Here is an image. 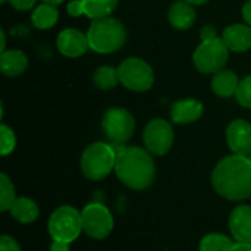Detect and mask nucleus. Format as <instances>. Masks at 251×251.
I'll list each match as a JSON object with an SVG mask.
<instances>
[{"mask_svg":"<svg viewBox=\"0 0 251 251\" xmlns=\"http://www.w3.org/2000/svg\"><path fill=\"white\" fill-rule=\"evenodd\" d=\"M43 3H49V4H54V6H57V4H60L63 0H41Z\"/></svg>","mask_w":251,"mask_h":251,"instance_id":"nucleus-35","label":"nucleus"},{"mask_svg":"<svg viewBox=\"0 0 251 251\" xmlns=\"http://www.w3.org/2000/svg\"><path fill=\"white\" fill-rule=\"evenodd\" d=\"M200 37L203 41H209V40H213V38H218V34H216V28L212 26V25H206L201 28L200 31Z\"/></svg>","mask_w":251,"mask_h":251,"instance_id":"nucleus-30","label":"nucleus"},{"mask_svg":"<svg viewBox=\"0 0 251 251\" xmlns=\"http://www.w3.org/2000/svg\"><path fill=\"white\" fill-rule=\"evenodd\" d=\"M49 232L53 241L71 244L82 232V218L72 206H62L56 209L49 221Z\"/></svg>","mask_w":251,"mask_h":251,"instance_id":"nucleus-5","label":"nucleus"},{"mask_svg":"<svg viewBox=\"0 0 251 251\" xmlns=\"http://www.w3.org/2000/svg\"><path fill=\"white\" fill-rule=\"evenodd\" d=\"M235 97H237V100H238V103L241 106L251 109V75L244 78L243 81H240Z\"/></svg>","mask_w":251,"mask_h":251,"instance_id":"nucleus-26","label":"nucleus"},{"mask_svg":"<svg viewBox=\"0 0 251 251\" xmlns=\"http://www.w3.org/2000/svg\"><path fill=\"white\" fill-rule=\"evenodd\" d=\"M28 57L21 50H6L0 56V69L7 76H16L26 71Z\"/></svg>","mask_w":251,"mask_h":251,"instance_id":"nucleus-17","label":"nucleus"},{"mask_svg":"<svg viewBox=\"0 0 251 251\" xmlns=\"http://www.w3.org/2000/svg\"><path fill=\"white\" fill-rule=\"evenodd\" d=\"M0 1H1V3H3V1H7V0H0Z\"/></svg>","mask_w":251,"mask_h":251,"instance_id":"nucleus-38","label":"nucleus"},{"mask_svg":"<svg viewBox=\"0 0 251 251\" xmlns=\"http://www.w3.org/2000/svg\"><path fill=\"white\" fill-rule=\"evenodd\" d=\"M7 1L16 10H29L35 4V0H7Z\"/></svg>","mask_w":251,"mask_h":251,"instance_id":"nucleus-29","label":"nucleus"},{"mask_svg":"<svg viewBox=\"0 0 251 251\" xmlns=\"http://www.w3.org/2000/svg\"><path fill=\"white\" fill-rule=\"evenodd\" d=\"M216 193L231 201H241L251 196V162L247 156L232 154L222 159L213 174Z\"/></svg>","mask_w":251,"mask_h":251,"instance_id":"nucleus-1","label":"nucleus"},{"mask_svg":"<svg viewBox=\"0 0 251 251\" xmlns=\"http://www.w3.org/2000/svg\"><path fill=\"white\" fill-rule=\"evenodd\" d=\"M68 13L71 16H81V15H85L84 13V4H82V0H74L68 4Z\"/></svg>","mask_w":251,"mask_h":251,"instance_id":"nucleus-28","label":"nucleus"},{"mask_svg":"<svg viewBox=\"0 0 251 251\" xmlns=\"http://www.w3.org/2000/svg\"><path fill=\"white\" fill-rule=\"evenodd\" d=\"M57 49L63 56L79 57L90 49V41L87 34H82L78 29L66 28L57 37Z\"/></svg>","mask_w":251,"mask_h":251,"instance_id":"nucleus-12","label":"nucleus"},{"mask_svg":"<svg viewBox=\"0 0 251 251\" xmlns=\"http://www.w3.org/2000/svg\"><path fill=\"white\" fill-rule=\"evenodd\" d=\"M113 147L116 151L115 172L121 182L137 191L149 188L156 175V166L151 153L140 147Z\"/></svg>","mask_w":251,"mask_h":251,"instance_id":"nucleus-2","label":"nucleus"},{"mask_svg":"<svg viewBox=\"0 0 251 251\" xmlns=\"http://www.w3.org/2000/svg\"><path fill=\"white\" fill-rule=\"evenodd\" d=\"M93 82L100 90H110L121 82L119 79V71L113 66H100L96 69L93 75Z\"/></svg>","mask_w":251,"mask_h":251,"instance_id":"nucleus-22","label":"nucleus"},{"mask_svg":"<svg viewBox=\"0 0 251 251\" xmlns=\"http://www.w3.org/2000/svg\"><path fill=\"white\" fill-rule=\"evenodd\" d=\"M243 18H244V21L251 26V0H249L244 4V7H243Z\"/></svg>","mask_w":251,"mask_h":251,"instance_id":"nucleus-32","label":"nucleus"},{"mask_svg":"<svg viewBox=\"0 0 251 251\" xmlns=\"http://www.w3.org/2000/svg\"><path fill=\"white\" fill-rule=\"evenodd\" d=\"M238 85H240V81L235 72L226 71V69L216 72L212 79V90L215 91V94L219 97H225V99L234 96L238 90Z\"/></svg>","mask_w":251,"mask_h":251,"instance_id":"nucleus-18","label":"nucleus"},{"mask_svg":"<svg viewBox=\"0 0 251 251\" xmlns=\"http://www.w3.org/2000/svg\"><path fill=\"white\" fill-rule=\"evenodd\" d=\"M203 115V104L196 99H185L175 101L171 109V118L172 122L185 125L196 122Z\"/></svg>","mask_w":251,"mask_h":251,"instance_id":"nucleus-15","label":"nucleus"},{"mask_svg":"<svg viewBox=\"0 0 251 251\" xmlns=\"http://www.w3.org/2000/svg\"><path fill=\"white\" fill-rule=\"evenodd\" d=\"M116 165L115 147L106 143L90 144L81 156V171L91 181L106 178Z\"/></svg>","mask_w":251,"mask_h":251,"instance_id":"nucleus-4","label":"nucleus"},{"mask_svg":"<svg viewBox=\"0 0 251 251\" xmlns=\"http://www.w3.org/2000/svg\"><path fill=\"white\" fill-rule=\"evenodd\" d=\"M119 0H82L84 13L91 19L109 18L118 7Z\"/></svg>","mask_w":251,"mask_h":251,"instance_id":"nucleus-21","label":"nucleus"},{"mask_svg":"<svg viewBox=\"0 0 251 251\" xmlns=\"http://www.w3.org/2000/svg\"><path fill=\"white\" fill-rule=\"evenodd\" d=\"M38 206L35 201L26 197H18L12 207H10V215L15 221L21 224H31L38 218Z\"/></svg>","mask_w":251,"mask_h":251,"instance_id":"nucleus-19","label":"nucleus"},{"mask_svg":"<svg viewBox=\"0 0 251 251\" xmlns=\"http://www.w3.org/2000/svg\"><path fill=\"white\" fill-rule=\"evenodd\" d=\"M0 210L6 212L10 210L13 201L16 200L15 196V187L12 184V181L7 178V175L1 174L0 175Z\"/></svg>","mask_w":251,"mask_h":251,"instance_id":"nucleus-24","label":"nucleus"},{"mask_svg":"<svg viewBox=\"0 0 251 251\" xmlns=\"http://www.w3.org/2000/svg\"><path fill=\"white\" fill-rule=\"evenodd\" d=\"M0 251H21V247L12 237L3 235L0 238Z\"/></svg>","mask_w":251,"mask_h":251,"instance_id":"nucleus-27","label":"nucleus"},{"mask_svg":"<svg viewBox=\"0 0 251 251\" xmlns=\"http://www.w3.org/2000/svg\"><path fill=\"white\" fill-rule=\"evenodd\" d=\"M0 151L1 156H7L15 150L16 146V137L15 132L7 125H0Z\"/></svg>","mask_w":251,"mask_h":251,"instance_id":"nucleus-25","label":"nucleus"},{"mask_svg":"<svg viewBox=\"0 0 251 251\" xmlns=\"http://www.w3.org/2000/svg\"><path fill=\"white\" fill-rule=\"evenodd\" d=\"M57 19H59V10L56 9L54 4H49V3H43L37 6L31 15L32 25L38 29H47L54 26Z\"/></svg>","mask_w":251,"mask_h":251,"instance_id":"nucleus-20","label":"nucleus"},{"mask_svg":"<svg viewBox=\"0 0 251 251\" xmlns=\"http://www.w3.org/2000/svg\"><path fill=\"white\" fill-rule=\"evenodd\" d=\"M119 79L121 84L131 90V91H147L154 84V74L151 66L138 57H129L125 59L119 68Z\"/></svg>","mask_w":251,"mask_h":251,"instance_id":"nucleus-7","label":"nucleus"},{"mask_svg":"<svg viewBox=\"0 0 251 251\" xmlns=\"http://www.w3.org/2000/svg\"><path fill=\"white\" fill-rule=\"evenodd\" d=\"M185 1H188V3H191V4H203V3H206V1H209V0H185Z\"/></svg>","mask_w":251,"mask_h":251,"instance_id":"nucleus-36","label":"nucleus"},{"mask_svg":"<svg viewBox=\"0 0 251 251\" xmlns=\"http://www.w3.org/2000/svg\"><path fill=\"white\" fill-rule=\"evenodd\" d=\"M229 231L237 243H251V206H237L229 216Z\"/></svg>","mask_w":251,"mask_h":251,"instance_id":"nucleus-13","label":"nucleus"},{"mask_svg":"<svg viewBox=\"0 0 251 251\" xmlns=\"http://www.w3.org/2000/svg\"><path fill=\"white\" fill-rule=\"evenodd\" d=\"M90 49L97 53H113L124 47L126 41V29L124 24L113 18L96 19L87 32Z\"/></svg>","mask_w":251,"mask_h":251,"instance_id":"nucleus-3","label":"nucleus"},{"mask_svg":"<svg viewBox=\"0 0 251 251\" xmlns=\"http://www.w3.org/2000/svg\"><path fill=\"white\" fill-rule=\"evenodd\" d=\"M50 251H69V244L62 241H53L50 246Z\"/></svg>","mask_w":251,"mask_h":251,"instance_id":"nucleus-31","label":"nucleus"},{"mask_svg":"<svg viewBox=\"0 0 251 251\" xmlns=\"http://www.w3.org/2000/svg\"><path fill=\"white\" fill-rule=\"evenodd\" d=\"M229 57V49L222 38L203 41L194 51L193 60L201 74H216L224 69Z\"/></svg>","mask_w":251,"mask_h":251,"instance_id":"nucleus-6","label":"nucleus"},{"mask_svg":"<svg viewBox=\"0 0 251 251\" xmlns=\"http://www.w3.org/2000/svg\"><path fill=\"white\" fill-rule=\"evenodd\" d=\"M231 251H251V243H235Z\"/></svg>","mask_w":251,"mask_h":251,"instance_id":"nucleus-33","label":"nucleus"},{"mask_svg":"<svg viewBox=\"0 0 251 251\" xmlns=\"http://www.w3.org/2000/svg\"><path fill=\"white\" fill-rule=\"evenodd\" d=\"M228 146L234 154L249 156L251 153V124L244 119H235L226 128Z\"/></svg>","mask_w":251,"mask_h":251,"instance_id":"nucleus-11","label":"nucleus"},{"mask_svg":"<svg viewBox=\"0 0 251 251\" xmlns=\"http://www.w3.org/2000/svg\"><path fill=\"white\" fill-rule=\"evenodd\" d=\"M0 38H1V46H0V51H6V34L4 31H0Z\"/></svg>","mask_w":251,"mask_h":251,"instance_id":"nucleus-34","label":"nucleus"},{"mask_svg":"<svg viewBox=\"0 0 251 251\" xmlns=\"http://www.w3.org/2000/svg\"><path fill=\"white\" fill-rule=\"evenodd\" d=\"M222 40L232 51H247L251 49V26L244 24H234L225 28Z\"/></svg>","mask_w":251,"mask_h":251,"instance_id":"nucleus-14","label":"nucleus"},{"mask_svg":"<svg viewBox=\"0 0 251 251\" xmlns=\"http://www.w3.org/2000/svg\"><path fill=\"white\" fill-rule=\"evenodd\" d=\"M81 218L82 231L94 240H104L113 229V216L101 203L87 204L81 212Z\"/></svg>","mask_w":251,"mask_h":251,"instance_id":"nucleus-8","label":"nucleus"},{"mask_svg":"<svg viewBox=\"0 0 251 251\" xmlns=\"http://www.w3.org/2000/svg\"><path fill=\"white\" fill-rule=\"evenodd\" d=\"M234 241L224 234H209L200 243V251H231Z\"/></svg>","mask_w":251,"mask_h":251,"instance_id":"nucleus-23","label":"nucleus"},{"mask_svg":"<svg viewBox=\"0 0 251 251\" xmlns=\"http://www.w3.org/2000/svg\"><path fill=\"white\" fill-rule=\"evenodd\" d=\"M247 157H249V160H250V162H251V153H250V154H249V156H247Z\"/></svg>","mask_w":251,"mask_h":251,"instance_id":"nucleus-37","label":"nucleus"},{"mask_svg":"<svg viewBox=\"0 0 251 251\" xmlns=\"http://www.w3.org/2000/svg\"><path fill=\"white\" fill-rule=\"evenodd\" d=\"M169 22L176 29H188L196 22V10L191 3L185 0H176L171 4L168 10Z\"/></svg>","mask_w":251,"mask_h":251,"instance_id":"nucleus-16","label":"nucleus"},{"mask_svg":"<svg viewBox=\"0 0 251 251\" xmlns=\"http://www.w3.org/2000/svg\"><path fill=\"white\" fill-rule=\"evenodd\" d=\"M146 149L154 156L166 154L174 144V129L165 119H153L144 129Z\"/></svg>","mask_w":251,"mask_h":251,"instance_id":"nucleus-10","label":"nucleus"},{"mask_svg":"<svg viewBox=\"0 0 251 251\" xmlns=\"http://www.w3.org/2000/svg\"><path fill=\"white\" fill-rule=\"evenodd\" d=\"M101 126L104 134L115 143H125L135 131L132 115L124 107H112L103 115Z\"/></svg>","mask_w":251,"mask_h":251,"instance_id":"nucleus-9","label":"nucleus"}]
</instances>
